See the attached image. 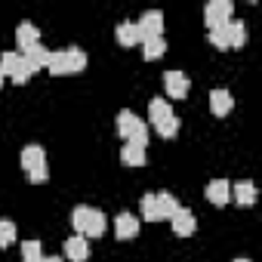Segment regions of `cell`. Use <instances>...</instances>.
Here are the masks:
<instances>
[{
  "mask_svg": "<svg viewBox=\"0 0 262 262\" xmlns=\"http://www.w3.org/2000/svg\"><path fill=\"white\" fill-rule=\"evenodd\" d=\"M71 225H74L77 234H83V237H102L105 228H108V219H105V213L96 210V207H74Z\"/></svg>",
  "mask_w": 262,
  "mask_h": 262,
  "instance_id": "cell-1",
  "label": "cell"
},
{
  "mask_svg": "<svg viewBox=\"0 0 262 262\" xmlns=\"http://www.w3.org/2000/svg\"><path fill=\"white\" fill-rule=\"evenodd\" d=\"M117 133H120L126 142H133V145H139V148H148V123H145L139 114H133L129 108H123V111L117 114Z\"/></svg>",
  "mask_w": 262,
  "mask_h": 262,
  "instance_id": "cell-2",
  "label": "cell"
},
{
  "mask_svg": "<svg viewBox=\"0 0 262 262\" xmlns=\"http://www.w3.org/2000/svg\"><path fill=\"white\" fill-rule=\"evenodd\" d=\"M86 68V56H83V50H77V47H68V50H59V53H53V59H50V74H56V77H65V74H80Z\"/></svg>",
  "mask_w": 262,
  "mask_h": 262,
  "instance_id": "cell-3",
  "label": "cell"
},
{
  "mask_svg": "<svg viewBox=\"0 0 262 262\" xmlns=\"http://www.w3.org/2000/svg\"><path fill=\"white\" fill-rule=\"evenodd\" d=\"M0 71H4V77H10L13 83H28V77H31V68H28L25 56H19L13 50L0 56Z\"/></svg>",
  "mask_w": 262,
  "mask_h": 262,
  "instance_id": "cell-4",
  "label": "cell"
},
{
  "mask_svg": "<svg viewBox=\"0 0 262 262\" xmlns=\"http://www.w3.org/2000/svg\"><path fill=\"white\" fill-rule=\"evenodd\" d=\"M231 13H234V7L228 4V0H210V4L204 7V22L210 28H222L225 22H231Z\"/></svg>",
  "mask_w": 262,
  "mask_h": 262,
  "instance_id": "cell-5",
  "label": "cell"
},
{
  "mask_svg": "<svg viewBox=\"0 0 262 262\" xmlns=\"http://www.w3.org/2000/svg\"><path fill=\"white\" fill-rule=\"evenodd\" d=\"M136 28H139V40H142V43L151 40V37H164V13L148 10V13L136 22Z\"/></svg>",
  "mask_w": 262,
  "mask_h": 262,
  "instance_id": "cell-6",
  "label": "cell"
},
{
  "mask_svg": "<svg viewBox=\"0 0 262 262\" xmlns=\"http://www.w3.org/2000/svg\"><path fill=\"white\" fill-rule=\"evenodd\" d=\"M164 90L170 99H185L188 96V74L182 71H167L164 74Z\"/></svg>",
  "mask_w": 262,
  "mask_h": 262,
  "instance_id": "cell-7",
  "label": "cell"
},
{
  "mask_svg": "<svg viewBox=\"0 0 262 262\" xmlns=\"http://www.w3.org/2000/svg\"><path fill=\"white\" fill-rule=\"evenodd\" d=\"M173 231L179 234V237H188V234H194V228H198V219H194V213L191 210H185V207H179L176 213H173Z\"/></svg>",
  "mask_w": 262,
  "mask_h": 262,
  "instance_id": "cell-8",
  "label": "cell"
},
{
  "mask_svg": "<svg viewBox=\"0 0 262 262\" xmlns=\"http://www.w3.org/2000/svg\"><path fill=\"white\" fill-rule=\"evenodd\" d=\"M114 234H117L120 241L136 237V234H139V219H136L133 213H117V219H114Z\"/></svg>",
  "mask_w": 262,
  "mask_h": 262,
  "instance_id": "cell-9",
  "label": "cell"
},
{
  "mask_svg": "<svg viewBox=\"0 0 262 262\" xmlns=\"http://www.w3.org/2000/svg\"><path fill=\"white\" fill-rule=\"evenodd\" d=\"M65 256H68L71 262H86V259H90V241H86L83 234L68 237V241H65Z\"/></svg>",
  "mask_w": 262,
  "mask_h": 262,
  "instance_id": "cell-10",
  "label": "cell"
},
{
  "mask_svg": "<svg viewBox=\"0 0 262 262\" xmlns=\"http://www.w3.org/2000/svg\"><path fill=\"white\" fill-rule=\"evenodd\" d=\"M22 167H25L28 173L43 170V167H47V151H43L40 145H25V148H22Z\"/></svg>",
  "mask_w": 262,
  "mask_h": 262,
  "instance_id": "cell-11",
  "label": "cell"
},
{
  "mask_svg": "<svg viewBox=\"0 0 262 262\" xmlns=\"http://www.w3.org/2000/svg\"><path fill=\"white\" fill-rule=\"evenodd\" d=\"M207 201L216 204V207H225V204L231 201V185H228L225 179H213V182L207 185Z\"/></svg>",
  "mask_w": 262,
  "mask_h": 262,
  "instance_id": "cell-12",
  "label": "cell"
},
{
  "mask_svg": "<svg viewBox=\"0 0 262 262\" xmlns=\"http://www.w3.org/2000/svg\"><path fill=\"white\" fill-rule=\"evenodd\" d=\"M50 59H53V53L47 50V47H31L28 53H25V62H28V68H31V74L34 71H43V68H50Z\"/></svg>",
  "mask_w": 262,
  "mask_h": 262,
  "instance_id": "cell-13",
  "label": "cell"
},
{
  "mask_svg": "<svg viewBox=\"0 0 262 262\" xmlns=\"http://www.w3.org/2000/svg\"><path fill=\"white\" fill-rule=\"evenodd\" d=\"M170 117H173V108H170L167 99H151V102H148V120L155 123V129H158L161 123H167Z\"/></svg>",
  "mask_w": 262,
  "mask_h": 262,
  "instance_id": "cell-14",
  "label": "cell"
},
{
  "mask_svg": "<svg viewBox=\"0 0 262 262\" xmlns=\"http://www.w3.org/2000/svg\"><path fill=\"white\" fill-rule=\"evenodd\" d=\"M16 43H19V50H22V53H28L31 47H37V43H40L37 28H34L31 22H22V25H19V31H16Z\"/></svg>",
  "mask_w": 262,
  "mask_h": 262,
  "instance_id": "cell-15",
  "label": "cell"
},
{
  "mask_svg": "<svg viewBox=\"0 0 262 262\" xmlns=\"http://www.w3.org/2000/svg\"><path fill=\"white\" fill-rule=\"evenodd\" d=\"M231 105H234V99H231L228 90H213V93H210V111H213L216 117H225V114L231 111Z\"/></svg>",
  "mask_w": 262,
  "mask_h": 262,
  "instance_id": "cell-16",
  "label": "cell"
},
{
  "mask_svg": "<svg viewBox=\"0 0 262 262\" xmlns=\"http://www.w3.org/2000/svg\"><path fill=\"white\" fill-rule=\"evenodd\" d=\"M231 201L237 207H253L256 204V185L253 182H237L231 185Z\"/></svg>",
  "mask_w": 262,
  "mask_h": 262,
  "instance_id": "cell-17",
  "label": "cell"
},
{
  "mask_svg": "<svg viewBox=\"0 0 262 262\" xmlns=\"http://www.w3.org/2000/svg\"><path fill=\"white\" fill-rule=\"evenodd\" d=\"M225 37H228V50H241L244 43H247V28H244V22L237 19H231V22H225Z\"/></svg>",
  "mask_w": 262,
  "mask_h": 262,
  "instance_id": "cell-18",
  "label": "cell"
},
{
  "mask_svg": "<svg viewBox=\"0 0 262 262\" xmlns=\"http://www.w3.org/2000/svg\"><path fill=\"white\" fill-rule=\"evenodd\" d=\"M120 161H123L126 167H145L148 155H145V148H139V145H133V142H126V145L120 148Z\"/></svg>",
  "mask_w": 262,
  "mask_h": 262,
  "instance_id": "cell-19",
  "label": "cell"
},
{
  "mask_svg": "<svg viewBox=\"0 0 262 262\" xmlns=\"http://www.w3.org/2000/svg\"><path fill=\"white\" fill-rule=\"evenodd\" d=\"M117 43H123V47H136V43H142V40H139L136 22H120V25H117Z\"/></svg>",
  "mask_w": 262,
  "mask_h": 262,
  "instance_id": "cell-20",
  "label": "cell"
},
{
  "mask_svg": "<svg viewBox=\"0 0 262 262\" xmlns=\"http://www.w3.org/2000/svg\"><path fill=\"white\" fill-rule=\"evenodd\" d=\"M155 201H158V216H161V219H173V213L179 210V201H176L170 191L155 194Z\"/></svg>",
  "mask_w": 262,
  "mask_h": 262,
  "instance_id": "cell-21",
  "label": "cell"
},
{
  "mask_svg": "<svg viewBox=\"0 0 262 262\" xmlns=\"http://www.w3.org/2000/svg\"><path fill=\"white\" fill-rule=\"evenodd\" d=\"M164 53H167V40H164V37H151V40L142 43V56H145L148 62H151V59H161Z\"/></svg>",
  "mask_w": 262,
  "mask_h": 262,
  "instance_id": "cell-22",
  "label": "cell"
},
{
  "mask_svg": "<svg viewBox=\"0 0 262 262\" xmlns=\"http://www.w3.org/2000/svg\"><path fill=\"white\" fill-rule=\"evenodd\" d=\"M22 259H25V262H43V247H40V241H25V244H22Z\"/></svg>",
  "mask_w": 262,
  "mask_h": 262,
  "instance_id": "cell-23",
  "label": "cell"
},
{
  "mask_svg": "<svg viewBox=\"0 0 262 262\" xmlns=\"http://www.w3.org/2000/svg\"><path fill=\"white\" fill-rule=\"evenodd\" d=\"M16 222H10V219H0V247H10L13 241H16Z\"/></svg>",
  "mask_w": 262,
  "mask_h": 262,
  "instance_id": "cell-24",
  "label": "cell"
},
{
  "mask_svg": "<svg viewBox=\"0 0 262 262\" xmlns=\"http://www.w3.org/2000/svg\"><path fill=\"white\" fill-rule=\"evenodd\" d=\"M142 216L148 219V222H158L161 216H158V201H155V194H145L142 198Z\"/></svg>",
  "mask_w": 262,
  "mask_h": 262,
  "instance_id": "cell-25",
  "label": "cell"
},
{
  "mask_svg": "<svg viewBox=\"0 0 262 262\" xmlns=\"http://www.w3.org/2000/svg\"><path fill=\"white\" fill-rule=\"evenodd\" d=\"M176 133H179V117H176V114H173L167 123H161V126H158V136H161V139H173Z\"/></svg>",
  "mask_w": 262,
  "mask_h": 262,
  "instance_id": "cell-26",
  "label": "cell"
},
{
  "mask_svg": "<svg viewBox=\"0 0 262 262\" xmlns=\"http://www.w3.org/2000/svg\"><path fill=\"white\" fill-rule=\"evenodd\" d=\"M210 43L216 50H228V37H225V25L222 28H210Z\"/></svg>",
  "mask_w": 262,
  "mask_h": 262,
  "instance_id": "cell-27",
  "label": "cell"
},
{
  "mask_svg": "<svg viewBox=\"0 0 262 262\" xmlns=\"http://www.w3.org/2000/svg\"><path fill=\"white\" fill-rule=\"evenodd\" d=\"M47 179H50L47 167H43V170H34V173H28V182H34V185H37V182H47Z\"/></svg>",
  "mask_w": 262,
  "mask_h": 262,
  "instance_id": "cell-28",
  "label": "cell"
},
{
  "mask_svg": "<svg viewBox=\"0 0 262 262\" xmlns=\"http://www.w3.org/2000/svg\"><path fill=\"white\" fill-rule=\"evenodd\" d=\"M43 262H62L59 256H43Z\"/></svg>",
  "mask_w": 262,
  "mask_h": 262,
  "instance_id": "cell-29",
  "label": "cell"
},
{
  "mask_svg": "<svg viewBox=\"0 0 262 262\" xmlns=\"http://www.w3.org/2000/svg\"><path fill=\"white\" fill-rule=\"evenodd\" d=\"M4 80H7V77H4V71H0V86H4Z\"/></svg>",
  "mask_w": 262,
  "mask_h": 262,
  "instance_id": "cell-30",
  "label": "cell"
},
{
  "mask_svg": "<svg viewBox=\"0 0 262 262\" xmlns=\"http://www.w3.org/2000/svg\"><path fill=\"white\" fill-rule=\"evenodd\" d=\"M234 262H250V259H234Z\"/></svg>",
  "mask_w": 262,
  "mask_h": 262,
  "instance_id": "cell-31",
  "label": "cell"
}]
</instances>
